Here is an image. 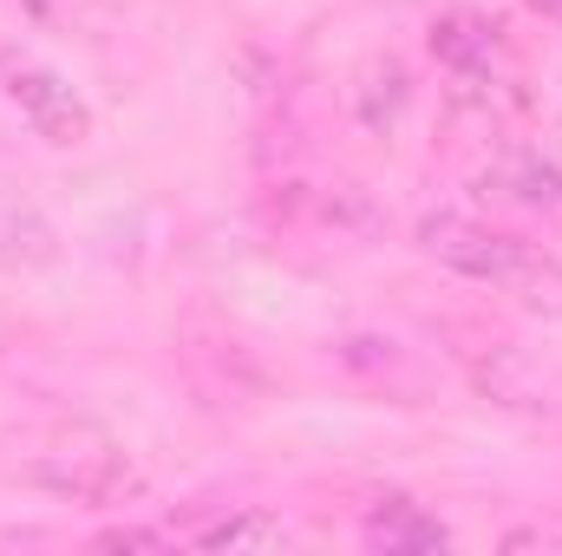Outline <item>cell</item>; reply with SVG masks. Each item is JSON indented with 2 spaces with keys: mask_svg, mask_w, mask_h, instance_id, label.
<instances>
[{
  "mask_svg": "<svg viewBox=\"0 0 562 556\" xmlns=\"http://www.w3.org/2000/svg\"><path fill=\"white\" fill-rule=\"evenodd\" d=\"M26 478H33L40 491L66 498V504H86V511L119 504L125 491H138V471H132L125 445H119L112 432H99V425H59V432L26 458Z\"/></svg>",
  "mask_w": 562,
  "mask_h": 556,
  "instance_id": "1",
  "label": "cell"
},
{
  "mask_svg": "<svg viewBox=\"0 0 562 556\" xmlns=\"http://www.w3.org/2000/svg\"><path fill=\"white\" fill-rule=\"evenodd\" d=\"M0 99L40 132L46 144H86L92 138V112H86V99L53 73V66H40L33 53H20V46H0Z\"/></svg>",
  "mask_w": 562,
  "mask_h": 556,
  "instance_id": "2",
  "label": "cell"
},
{
  "mask_svg": "<svg viewBox=\"0 0 562 556\" xmlns=\"http://www.w3.org/2000/svg\"><path fill=\"white\" fill-rule=\"evenodd\" d=\"M419 249L431 263L458 269V276L504 281V288H510V276L530 263V243H517V236H504V230H491V223H471V216H458V210L419 216Z\"/></svg>",
  "mask_w": 562,
  "mask_h": 556,
  "instance_id": "3",
  "label": "cell"
},
{
  "mask_svg": "<svg viewBox=\"0 0 562 556\" xmlns=\"http://www.w3.org/2000/svg\"><path fill=\"white\" fill-rule=\"evenodd\" d=\"M425 46H431V59H438V66H451L458 79H477V73L491 66V53H497L491 26H484L477 13H438V20H431V33H425Z\"/></svg>",
  "mask_w": 562,
  "mask_h": 556,
  "instance_id": "4",
  "label": "cell"
},
{
  "mask_svg": "<svg viewBox=\"0 0 562 556\" xmlns=\"http://www.w3.org/2000/svg\"><path fill=\"white\" fill-rule=\"evenodd\" d=\"M373 551H445L451 544V531L431 518V511H419V504H406V498H386L373 518H367V531H360Z\"/></svg>",
  "mask_w": 562,
  "mask_h": 556,
  "instance_id": "5",
  "label": "cell"
},
{
  "mask_svg": "<svg viewBox=\"0 0 562 556\" xmlns=\"http://www.w3.org/2000/svg\"><path fill=\"white\" fill-rule=\"evenodd\" d=\"M53 223L20 203V197H0V269H46L53 263Z\"/></svg>",
  "mask_w": 562,
  "mask_h": 556,
  "instance_id": "6",
  "label": "cell"
},
{
  "mask_svg": "<svg viewBox=\"0 0 562 556\" xmlns=\"http://www.w3.org/2000/svg\"><path fill=\"white\" fill-rule=\"evenodd\" d=\"M353 105H360V125H367V132H386V125L406 112V66H400V59H373V66L360 73Z\"/></svg>",
  "mask_w": 562,
  "mask_h": 556,
  "instance_id": "7",
  "label": "cell"
},
{
  "mask_svg": "<svg viewBox=\"0 0 562 556\" xmlns=\"http://www.w3.org/2000/svg\"><path fill=\"white\" fill-rule=\"evenodd\" d=\"M497 190L504 197H517V203H562V164H550L543 151H517V157H504L497 164Z\"/></svg>",
  "mask_w": 562,
  "mask_h": 556,
  "instance_id": "8",
  "label": "cell"
},
{
  "mask_svg": "<svg viewBox=\"0 0 562 556\" xmlns=\"http://www.w3.org/2000/svg\"><path fill=\"white\" fill-rule=\"evenodd\" d=\"M314 223H327L334 236H373L380 230V210L360 184H321L314 190Z\"/></svg>",
  "mask_w": 562,
  "mask_h": 556,
  "instance_id": "9",
  "label": "cell"
},
{
  "mask_svg": "<svg viewBox=\"0 0 562 556\" xmlns=\"http://www.w3.org/2000/svg\"><path fill=\"white\" fill-rule=\"evenodd\" d=\"M477 380L491 387V400H504V407H543L537 393H543V374L517 354V347H491V360L477 367Z\"/></svg>",
  "mask_w": 562,
  "mask_h": 556,
  "instance_id": "10",
  "label": "cell"
},
{
  "mask_svg": "<svg viewBox=\"0 0 562 556\" xmlns=\"http://www.w3.org/2000/svg\"><path fill=\"white\" fill-rule=\"evenodd\" d=\"M196 544L203 551H236V544H281V524L262 511H229V518H210L196 524Z\"/></svg>",
  "mask_w": 562,
  "mask_h": 556,
  "instance_id": "11",
  "label": "cell"
},
{
  "mask_svg": "<svg viewBox=\"0 0 562 556\" xmlns=\"http://www.w3.org/2000/svg\"><path fill=\"white\" fill-rule=\"evenodd\" d=\"M510 288L524 294V308H537V314H562V269L550 263V256L530 249V263L510 276Z\"/></svg>",
  "mask_w": 562,
  "mask_h": 556,
  "instance_id": "12",
  "label": "cell"
},
{
  "mask_svg": "<svg viewBox=\"0 0 562 556\" xmlns=\"http://www.w3.org/2000/svg\"><path fill=\"white\" fill-rule=\"evenodd\" d=\"M99 544H105V551H164L170 537H164V531H105Z\"/></svg>",
  "mask_w": 562,
  "mask_h": 556,
  "instance_id": "13",
  "label": "cell"
},
{
  "mask_svg": "<svg viewBox=\"0 0 562 556\" xmlns=\"http://www.w3.org/2000/svg\"><path fill=\"white\" fill-rule=\"evenodd\" d=\"M386 341H340V360H353V367H373V360H393V354H380Z\"/></svg>",
  "mask_w": 562,
  "mask_h": 556,
  "instance_id": "14",
  "label": "cell"
},
{
  "mask_svg": "<svg viewBox=\"0 0 562 556\" xmlns=\"http://www.w3.org/2000/svg\"><path fill=\"white\" fill-rule=\"evenodd\" d=\"M537 13H550V20H562V0H530Z\"/></svg>",
  "mask_w": 562,
  "mask_h": 556,
  "instance_id": "15",
  "label": "cell"
},
{
  "mask_svg": "<svg viewBox=\"0 0 562 556\" xmlns=\"http://www.w3.org/2000/svg\"><path fill=\"white\" fill-rule=\"evenodd\" d=\"M20 7H33V13H40V7H53V0H20Z\"/></svg>",
  "mask_w": 562,
  "mask_h": 556,
  "instance_id": "16",
  "label": "cell"
}]
</instances>
